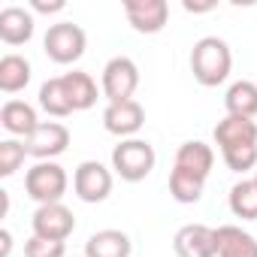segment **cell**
Returning a JSON list of instances; mask_svg holds the SVG:
<instances>
[{
  "instance_id": "cell-8",
  "label": "cell",
  "mask_w": 257,
  "mask_h": 257,
  "mask_svg": "<svg viewBox=\"0 0 257 257\" xmlns=\"http://www.w3.org/2000/svg\"><path fill=\"white\" fill-rule=\"evenodd\" d=\"M34 236L40 239H52V242H67L70 233L76 230V215L64 206V203H49V206H37L34 218H31Z\"/></svg>"
},
{
  "instance_id": "cell-21",
  "label": "cell",
  "mask_w": 257,
  "mask_h": 257,
  "mask_svg": "<svg viewBox=\"0 0 257 257\" xmlns=\"http://www.w3.org/2000/svg\"><path fill=\"white\" fill-rule=\"evenodd\" d=\"M40 106L52 118H67V115L76 112L73 103H70V97H67V88H64V79L61 76H55V79H49V82L40 85Z\"/></svg>"
},
{
  "instance_id": "cell-16",
  "label": "cell",
  "mask_w": 257,
  "mask_h": 257,
  "mask_svg": "<svg viewBox=\"0 0 257 257\" xmlns=\"http://www.w3.org/2000/svg\"><path fill=\"white\" fill-rule=\"evenodd\" d=\"M134 242L124 230H97L85 242V257H131Z\"/></svg>"
},
{
  "instance_id": "cell-1",
  "label": "cell",
  "mask_w": 257,
  "mask_h": 257,
  "mask_svg": "<svg viewBox=\"0 0 257 257\" xmlns=\"http://www.w3.org/2000/svg\"><path fill=\"white\" fill-rule=\"evenodd\" d=\"M233 70V52L221 37H200L191 49V73L203 88H218Z\"/></svg>"
},
{
  "instance_id": "cell-5",
  "label": "cell",
  "mask_w": 257,
  "mask_h": 257,
  "mask_svg": "<svg viewBox=\"0 0 257 257\" xmlns=\"http://www.w3.org/2000/svg\"><path fill=\"white\" fill-rule=\"evenodd\" d=\"M85 46H88V37L79 25L73 22H58V25H49L46 37H43V52L55 61V64H76L82 55H85Z\"/></svg>"
},
{
  "instance_id": "cell-14",
  "label": "cell",
  "mask_w": 257,
  "mask_h": 257,
  "mask_svg": "<svg viewBox=\"0 0 257 257\" xmlns=\"http://www.w3.org/2000/svg\"><path fill=\"white\" fill-rule=\"evenodd\" d=\"M215 245L218 257H257V239L236 224L215 227Z\"/></svg>"
},
{
  "instance_id": "cell-24",
  "label": "cell",
  "mask_w": 257,
  "mask_h": 257,
  "mask_svg": "<svg viewBox=\"0 0 257 257\" xmlns=\"http://www.w3.org/2000/svg\"><path fill=\"white\" fill-rule=\"evenodd\" d=\"M227 170L233 173H248L257 167V143H245V146H233V149H224L221 152Z\"/></svg>"
},
{
  "instance_id": "cell-7",
  "label": "cell",
  "mask_w": 257,
  "mask_h": 257,
  "mask_svg": "<svg viewBox=\"0 0 257 257\" xmlns=\"http://www.w3.org/2000/svg\"><path fill=\"white\" fill-rule=\"evenodd\" d=\"M146 124V109L140 100H121V103H106L103 109V127L106 134L118 140H134Z\"/></svg>"
},
{
  "instance_id": "cell-22",
  "label": "cell",
  "mask_w": 257,
  "mask_h": 257,
  "mask_svg": "<svg viewBox=\"0 0 257 257\" xmlns=\"http://www.w3.org/2000/svg\"><path fill=\"white\" fill-rule=\"evenodd\" d=\"M203 188H206V179H200V176H194L188 170L173 167V173H170V194H173L176 203H185V206L200 203Z\"/></svg>"
},
{
  "instance_id": "cell-28",
  "label": "cell",
  "mask_w": 257,
  "mask_h": 257,
  "mask_svg": "<svg viewBox=\"0 0 257 257\" xmlns=\"http://www.w3.org/2000/svg\"><path fill=\"white\" fill-rule=\"evenodd\" d=\"M10 251H13V233L0 230V257H10Z\"/></svg>"
},
{
  "instance_id": "cell-3",
  "label": "cell",
  "mask_w": 257,
  "mask_h": 257,
  "mask_svg": "<svg viewBox=\"0 0 257 257\" xmlns=\"http://www.w3.org/2000/svg\"><path fill=\"white\" fill-rule=\"evenodd\" d=\"M67 188H70V179H67V170L58 161H37L25 173V191L40 206L61 203V197L67 194Z\"/></svg>"
},
{
  "instance_id": "cell-13",
  "label": "cell",
  "mask_w": 257,
  "mask_h": 257,
  "mask_svg": "<svg viewBox=\"0 0 257 257\" xmlns=\"http://www.w3.org/2000/svg\"><path fill=\"white\" fill-rule=\"evenodd\" d=\"M215 143L218 149H233L245 143H257V121L254 118H239V115H224L215 124Z\"/></svg>"
},
{
  "instance_id": "cell-2",
  "label": "cell",
  "mask_w": 257,
  "mask_h": 257,
  "mask_svg": "<svg viewBox=\"0 0 257 257\" xmlns=\"http://www.w3.org/2000/svg\"><path fill=\"white\" fill-rule=\"evenodd\" d=\"M158 164V155H155V146L149 140H121L115 149H112V170L115 176H121L124 182H143L152 176Z\"/></svg>"
},
{
  "instance_id": "cell-29",
  "label": "cell",
  "mask_w": 257,
  "mask_h": 257,
  "mask_svg": "<svg viewBox=\"0 0 257 257\" xmlns=\"http://www.w3.org/2000/svg\"><path fill=\"white\" fill-rule=\"evenodd\" d=\"M185 10L188 13H209V10H215V4L209 0V4H191V0H185Z\"/></svg>"
},
{
  "instance_id": "cell-30",
  "label": "cell",
  "mask_w": 257,
  "mask_h": 257,
  "mask_svg": "<svg viewBox=\"0 0 257 257\" xmlns=\"http://www.w3.org/2000/svg\"><path fill=\"white\" fill-rule=\"evenodd\" d=\"M254 182H257V170H254Z\"/></svg>"
},
{
  "instance_id": "cell-11",
  "label": "cell",
  "mask_w": 257,
  "mask_h": 257,
  "mask_svg": "<svg viewBox=\"0 0 257 257\" xmlns=\"http://www.w3.org/2000/svg\"><path fill=\"white\" fill-rule=\"evenodd\" d=\"M173 251L179 257H218L215 227L209 224H185L173 236Z\"/></svg>"
},
{
  "instance_id": "cell-17",
  "label": "cell",
  "mask_w": 257,
  "mask_h": 257,
  "mask_svg": "<svg viewBox=\"0 0 257 257\" xmlns=\"http://www.w3.org/2000/svg\"><path fill=\"white\" fill-rule=\"evenodd\" d=\"M173 167L188 170V173H194V176H200V179H209V173H212V167H215V152H212V146H206V143H200V140H188V143L179 146Z\"/></svg>"
},
{
  "instance_id": "cell-6",
  "label": "cell",
  "mask_w": 257,
  "mask_h": 257,
  "mask_svg": "<svg viewBox=\"0 0 257 257\" xmlns=\"http://www.w3.org/2000/svg\"><path fill=\"white\" fill-rule=\"evenodd\" d=\"M73 191L82 203H103L112 194V170L100 161H82L73 173Z\"/></svg>"
},
{
  "instance_id": "cell-19",
  "label": "cell",
  "mask_w": 257,
  "mask_h": 257,
  "mask_svg": "<svg viewBox=\"0 0 257 257\" xmlns=\"http://www.w3.org/2000/svg\"><path fill=\"white\" fill-rule=\"evenodd\" d=\"M61 79H64L67 97H70V103H73V109H76V112H85V109H91V106L97 103L100 88H97V82L91 79V73L73 70V73H64Z\"/></svg>"
},
{
  "instance_id": "cell-18",
  "label": "cell",
  "mask_w": 257,
  "mask_h": 257,
  "mask_svg": "<svg viewBox=\"0 0 257 257\" xmlns=\"http://www.w3.org/2000/svg\"><path fill=\"white\" fill-rule=\"evenodd\" d=\"M31 61L19 52H10L0 58V91L4 94H19L31 82Z\"/></svg>"
},
{
  "instance_id": "cell-27",
  "label": "cell",
  "mask_w": 257,
  "mask_h": 257,
  "mask_svg": "<svg viewBox=\"0 0 257 257\" xmlns=\"http://www.w3.org/2000/svg\"><path fill=\"white\" fill-rule=\"evenodd\" d=\"M67 10V4H64V0H49V4H46V0H31V13H64Z\"/></svg>"
},
{
  "instance_id": "cell-9",
  "label": "cell",
  "mask_w": 257,
  "mask_h": 257,
  "mask_svg": "<svg viewBox=\"0 0 257 257\" xmlns=\"http://www.w3.org/2000/svg\"><path fill=\"white\" fill-rule=\"evenodd\" d=\"M25 149L37 161H55L70 149V131L61 121H43L37 131L25 140Z\"/></svg>"
},
{
  "instance_id": "cell-23",
  "label": "cell",
  "mask_w": 257,
  "mask_h": 257,
  "mask_svg": "<svg viewBox=\"0 0 257 257\" xmlns=\"http://www.w3.org/2000/svg\"><path fill=\"white\" fill-rule=\"evenodd\" d=\"M230 212L242 221H257V182L242 179L230 188Z\"/></svg>"
},
{
  "instance_id": "cell-26",
  "label": "cell",
  "mask_w": 257,
  "mask_h": 257,
  "mask_svg": "<svg viewBox=\"0 0 257 257\" xmlns=\"http://www.w3.org/2000/svg\"><path fill=\"white\" fill-rule=\"evenodd\" d=\"M64 254H67L64 242H52V239H40V236H31L25 242V257H64Z\"/></svg>"
},
{
  "instance_id": "cell-15",
  "label": "cell",
  "mask_w": 257,
  "mask_h": 257,
  "mask_svg": "<svg viewBox=\"0 0 257 257\" xmlns=\"http://www.w3.org/2000/svg\"><path fill=\"white\" fill-rule=\"evenodd\" d=\"M0 124H4V131H10L13 137H31L37 127L43 124L37 118V109L25 100H7L4 109H0Z\"/></svg>"
},
{
  "instance_id": "cell-10",
  "label": "cell",
  "mask_w": 257,
  "mask_h": 257,
  "mask_svg": "<svg viewBox=\"0 0 257 257\" xmlns=\"http://www.w3.org/2000/svg\"><path fill=\"white\" fill-rule=\"evenodd\" d=\"M124 16L137 34H161L170 22L167 0H124Z\"/></svg>"
},
{
  "instance_id": "cell-12",
  "label": "cell",
  "mask_w": 257,
  "mask_h": 257,
  "mask_svg": "<svg viewBox=\"0 0 257 257\" xmlns=\"http://www.w3.org/2000/svg\"><path fill=\"white\" fill-rule=\"evenodd\" d=\"M34 13L25 7H4L0 10V40L7 46H25L34 37Z\"/></svg>"
},
{
  "instance_id": "cell-4",
  "label": "cell",
  "mask_w": 257,
  "mask_h": 257,
  "mask_svg": "<svg viewBox=\"0 0 257 257\" xmlns=\"http://www.w3.org/2000/svg\"><path fill=\"white\" fill-rule=\"evenodd\" d=\"M137 88H140V67H137L134 58L118 55V58H109L106 61L103 76H100V91H103L106 103L134 100Z\"/></svg>"
},
{
  "instance_id": "cell-20",
  "label": "cell",
  "mask_w": 257,
  "mask_h": 257,
  "mask_svg": "<svg viewBox=\"0 0 257 257\" xmlns=\"http://www.w3.org/2000/svg\"><path fill=\"white\" fill-rule=\"evenodd\" d=\"M224 109H227V115L254 118L257 115V82H251V79L233 82L224 94Z\"/></svg>"
},
{
  "instance_id": "cell-25",
  "label": "cell",
  "mask_w": 257,
  "mask_h": 257,
  "mask_svg": "<svg viewBox=\"0 0 257 257\" xmlns=\"http://www.w3.org/2000/svg\"><path fill=\"white\" fill-rule=\"evenodd\" d=\"M25 158H31L28 149H25V143H19V140H4V143H0V176H4V179L16 176V170H22Z\"/></svg>"
}]
</instances>
